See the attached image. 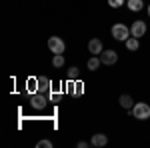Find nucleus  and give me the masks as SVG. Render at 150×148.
I'll list each match as a JSON object with an SVG mask.
<instances>
[{"instance_id": "obj_10", "label": "nucleus", "mask_w": 150, "mask_h": 148, "mask_svg": "<svg viewBox=\"0 0 150 148\" xmlns=\"http://www.w3.org/2000/svg\"><path fill=\"white\" fill-rule=\"evenodd\" d=\"M26 92H28V94L38 92V76H32V78L26 80Z\"/></svg>"}, {"instance_id": "obj_3", "label": "nucleus", "mask_w": 150, "mask_h": 148, "mask_svg": "<svg viewBox=\"0 0 150 148\" xmlns=\"http://www.w3.org/2000/svg\"><path fill=\"white\" fill-rule=\"evenodd\" d=\"M48 48H50L52 54H64L66 44H64L62 38H58V36H50V38H48Z\"/></svg>"}, {"instance_id": "obj_22", "label": "nucleus", "mask_w": 150, "mask_h": 148, "mask_svg": "<svg viewBox=\"0 0 150 148\" xmlns=\"http://www.w3.org/2000/svg\"><path fill=\"white\" fill-rule=\"evenodd\" d=\"M148 16H150V4H148Z\"/></svg>"}, {"instance_id": "obj_2", "label": "nucleus", "mask_w": 150, "mask_h": 148, "mask_svg": "<svg viewBox=\"0 0 150 148\" xmlns=\"http://www.w3.org/2000/svg\"><path fill=\"white\" fill-rule=\"evenodd\" d=\"M132 116L138 120H148L150 118V106L146 102H136L132 106Z\"/></svg>"}, {"instance_id": "obj_13", "label": "nucleus", "mask_w": 150, "mask_h": 148, "mask_svg": "<svg viewBox=\"0 0 150 148\" xmlns=\"http://www.w3.org/2000/svg\"><path fill=\"white\" fill-rule=\"evenodd\" d=\"M138 38H136V36H130V38H128L126 40V48L128 50H132V52H134V50H138Z\"/></svg>"}, {"instance_id": "obj_21", "label": "nucleus", "mask_w": 150, "mask_h": 148, "mask_svg": "<svg viewBox=\"0 0 150 148\" xmlns=\"http://www.w3.org/2000/svg\"><path fill=\"white\" fill-rule=\"evenodd\" d=\"M86 146H90V142H84V140L78 142V148H86Z\"/></svg>"}, {"instance_id": "obj_19", "label": "nucleus", "mask_w": 150, "mask_h": 148, "mask_svg": "<svg viewBox=\"0 0 150 148\" xmlns=\"http://www.w3.org/2000/svg\"><path fill=\"white\" fill-rule=\"evenodd\" d=\"M58 98H60V94H58V92H50V96H48V100H52V102L58 100Z\"/></svg>"}, {"instance_id": "obj_15", "label": "nucleus", "mask_w": 150, "mask_h": 148, "mask_svg": "<svg viewBox=\"0 0 150 148\" xmlns=\"http://www.w3.org/2000/svg\"><path fill=\"white\" fill-rule=\"evenodd\" d=\"M100 64H102V60H100V58H96V56H92L90 60H88V70H98Z\"/></svg>"}, {"instance_id": "obj_20", "label": "nucleus", "mask_w": 150, "mask_h": 148, "mask_svg": "<svg viewBox=\"0 0 150 148\" xmlns=\"http://www.w3.org/2000/svg\"><path fill=\"white\" fill-rule=\"evenodd\" d=\"M74 94H82V84H80V82L76 84V88H74Z\"/></svg>"}, {"instance_id": "obj_9", "label": "nucleus", "mask_w": 150, "mask_h": 148, "mask_svg": "<svg viewBox=\"0 0 150 148\" xmlns=\"http://www.w3.org/2000/svg\"><path fill=\"white\" fill-rule=\"evenodd\" d=\"M50 80L44 78V76H38V92H42V94H46V92H50Z\"/></svg>"}, {"instance_id": "obj_7", "label": "nucleus", "mask_w": 150, "mask_h": 148, "mask_svg": "<svg viewBox=\"0 0 150 148\" xmlns=\"http://www.w3.org/2000/svg\"><path fill=\"white\" fill-rule=\"evenodd\" d=\"M88 50H90V54H100V52H102V42H100V38H92V40L88 42Z\"/></svg>"}, {"instance_id": "obj_6", "label": "nucleus", "mask_w": 150, "mask_h": 148, "mask_svg": "<svg viewBox=\"0 0 150 148\" xmlns=\"http://www.w3.org/2000/svg\"><path fill=\"white\" fill-rule=\"evenodd\" d=\"M100 60H102V64H116L118 54H116L114 50H102L100 52Z\"/></svg>"}, {"instance_id": "obj_17", "label": "nucleus", "mask_w": 150, "mask_h": 148, "mask_svg": "<svg viewBox=\"0 0 150 148\" xmlns=\"http://www.w3.org/2000/svg\"><path fill=\"white\" fill-rule=\"evenodd\" d=\"M78 78V68H70L68 70V80H76Z\"/></svg>"}, {"instance_id": "obj_18", "label": "nucleus", "mask_w": 150, "mask_h": 148, "mask_svg": "<svg viewBox=\"0 0 150 148\" xmlns=\"http://www.w3.org/2000/svg\"><path fill=\"white\" fill-rule=\"evenodd\" d=\"M38 148H52V142L50 140H40L38 142Z\"/></svg>"}, {"instance_id": "obj_11", "label": "nucleus", "mask_w": 150, "mask_h": 148, "mask_svg": "<svg viewBox=\"0 0 150 148\" xmlns=\"http://www.w3.org/2000/svg\"><path fill=\"white\" fill-rule=\"evenodd\" d=\"M118 102H120V106H122V108H126V110H132V106H134L132 96H128V94H122V96L118 98Z\"/></svg>"}, {"instance_id": "obj_14", "label": "nucleus", "mask_w": 150, "mask_h": 148, "mask_svg": "<svg viewBox=\"0 0 150 148\" xmlns=\"http://www.w3.org/2000/svg\"><path fill=\"white\" fill-rule=\"evenodd\" d=\"M52 66H54V68H62V66H64V56H62V54H54Z\"/></svg>"}, {"instance_id": "obj_1", "label": "nucleus", "mask_w": 150, "mask_h": 148, "mask_svg": "<svg viewBox=\"0 0 150 148\" xmlns=\"http://www.w3.org/2000/svg\"><path fill=\"white\" fill-rule=\"evenodd\" d=\"M130 28H128L126 24H122V22H118L112 26V38L114 40H118V42H126L128 38H130Z\"/></svg>"}, {"instance_id": "obj_5", "label": "nucleus", "mask_w": 150, "mask_h": 148, "mask_svg": "<svg viewBox=\"0 0 150 148\" xmlns=\"http://www.w3.org/2000/svg\"><path fill=\"white\" fill-rule=\"evenodd\" d=\"M130 34L136 36V38H142V36L146 34V22L144 20H134L132 26H130Z\"/></svg>"}, {"instance_id": "obj_16", "label": "nucleus", "mask_w": 150, "mask_h": 148, "mask_svg": "<svg viewBox=\"0 0 150 148\" xmlns=\"http://www.w3.org/2000/svg\"><path fill=\"white\" fill-rule=\"evenodd\" d=\"M108 4L112 8H120V6H124V0H108Z\"/></svg>"}, {"instance_id": "obj_12", "label": "nucleus", "mask_w": 150, "mask_h": 148, "mask_svg": "<svg viewBox=\"0 0 150 148\" xmlns=\"http://www.w3.org/2000/svg\"><path fill=\"white\" fill-rule=\"evenodd\" d=\"M142 6H144V2H142V0H128V8H130L132 12L142 10Z\"/></svg>"}, {"instance_id": "obj_8", "label": "nucleus", "mask_w": 150, "mask_h": 148, "mask_svg": "<svg viewBox=\"0 0 150 148\" xmlns=\"http://www.w3.org/2000/svg\"><path fill=\"white\" fill-rule=\"evenodd\" d=\"M108 144V136L106 134H94L90 140V146H106Z\"/></svg>"}, {"instance_id": "obj_4", "label": "nucleus", "mask_w": 150, "mask_h": 148, "mask_svg": "<svg viewBox=\"0 0 150 148\" xmlns=\"http://www.w3.org/2000/svg\"><path fill=\"white\" fill-rule=\"evenodd\" d=\"M30 104L34 106L36 110H42L48 104V96L42 94V92H34V94H30Z\"/></svg>"}]
</instances>
